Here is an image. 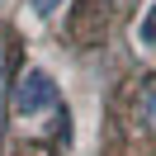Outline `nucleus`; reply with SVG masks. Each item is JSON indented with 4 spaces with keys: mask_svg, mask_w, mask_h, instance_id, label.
I'll return each instance as SVG.
<instances>
[{
    "mask_svg": "<svg viewBox=\"0 0 156 156\" xmlns=\"http://www.w3.org/2000/svg\"><path fill=\"white\" fill-rule=\"evenodd\" d=\"M52 104H57V80H52L43 66L24 71L19 85H14V114L19 118H38L43 109H52Z\"/></svg>",
    "mask_w": 156,
    "mask_h": 156,
    "instance_id": "obj_1",
    "label": "nucleus"
},
{
    "mask_svg": "<svg viewBox=\"0 0 156 156\" xmlns=\"http://www.w3.org/2000/svg\"><path fill=\"white\" fill-rule=\"evenodd\" d=\"M137 43L142 48H156V0L142 10V19H137Z\"/></svg>",
    "mask_w": 156,
    "mask_h": 156,
    "instance_id": "obj_2",
    "label": "nucleus"
},
{
    "mask_svg": "<svg viewBox=\"0 0 156 156\" xmlns=\"http://www.w3.org/2000/svg\"><path fill=\"white\" fill-rule=\"evenodd\" d=\"M142 118L156 128V80H147V85H142Z\"/></svg>",
    "mask_w": 156,
    "mask_h": 156,
    "instance_id": "obj_3",
    "label": "nucleus"
},
{
    "mask_svg": "<svg viewBox=\"0 0 156 156\" xmlns=\"http://www.w3.org/2000/svg\"><path fill=\"white\" fill-rule=\"evenodd\" d=\"M33 5V14H38V19H52V14L62 10V0H29Z\"/></svg>",
    "mask_w": 156,
    "mask_h": 156,
    "instance_id": "obj_4",
    "label": "nucleus"
}]
</instances>
